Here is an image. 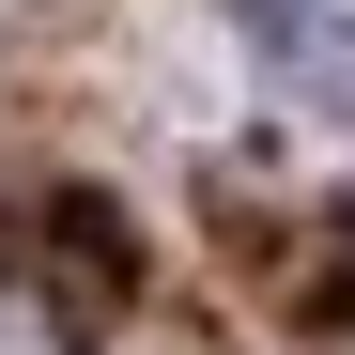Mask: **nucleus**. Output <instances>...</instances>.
I'll list each match as a JSON object with an SVG mask.
<instances>
[{
    "instance_id": "f03ea898",
    "label": "nucleus",
    "mask_w": 355,
    "mask_h": 355,
    "mask_svg": "<svg viewBox=\"0 0 355 355\" xmlns=\"http://www.w3.org/2000/svg\"><path fill=\"white\" fill-rule=\"evenodd\" d=\"M232 16H248V46H278L309 93H355V31L324 16V0H232Z\"/></svg>"
},
{
    "instance_id": "f257e3e1",
    "label": "nucleus",
    "mask_w": 355,
    "mask_h": 355,
    "mask_svg": "<svg viewBox=\"0 0 355 355\" xmlns=\"http://www.w3.org/2000/svg\"><path fill=\"white\" fill-rule=\"evenodd\" d=\"M124 293H139V232L108 216L93 186H78V201H46V309L93 340V324H124Z\"/></svg>"
}]
</instances>
